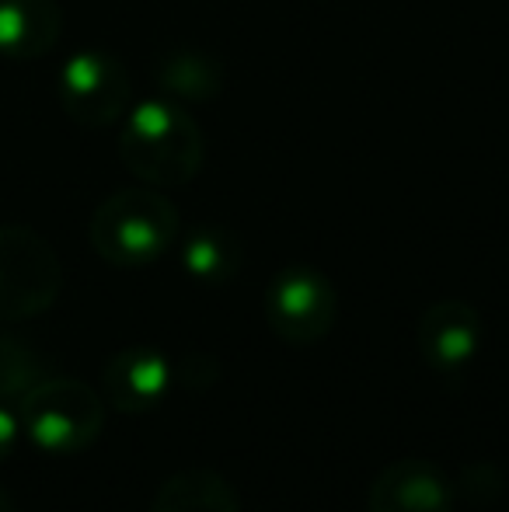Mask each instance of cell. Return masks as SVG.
Here are the masks:
<instances>
[{
    "label": "cell",
    "instance_id": "1",
    "mask_svg": "<svg viewBox=\"0 0 509 512\" xmlns=\"http://www.w3.org/2000/svg\"><path fill=\"white\" fill-rule=\"evenodd\" d=\"M119 157L150 189H178L203 168V129L171 98H143L123 115Z\"/></svg>",
    "mask_w": 509,
    "mask_h": 512
},
{
    "label": "cell",
    "instance_id": "2",
    "mask_svg": "<svg viewBox=\"0 0 509 512\" xmlns=\"http://www.w3.org/2000/svg\"><path fill=\"white\" fill-rule=\"evenodd\" d=\"M182 216L171 199L157 189H123L112 192L91 216V248L116 269H143L164 258L178 244Z\"/></svg>",
    "mask_w": 509,
    "mask_h": 512
},
{
    "label": "cell",
    "instance_id": "3",
    "mask_svg": "<svg viewBox=\"0 0 509 512\" xmlns=\"http://www.w3.org/2000/svg\"><path fill=\"white\" fill-rule=\"evenodd\" d=\"M18 405L21 432L46 453H81L105 429V401L81 380L49 377Z\"/></svg>",
    "mask_w": 509,
    "mask_h": 512
},
{
    "label": "cell",
    "instance_id": "4",
    "mask_svg": "<svg viewBox=\"0 0 509 512\" xmlns=\"http://www.w3.org/2000/svg\"><path fill=\"white\" fill-rule=\"evenodd\" d=\"M63 265L56 248L32 227H0V321H28L60 300Z\"/></svg>",
    "mask_w": 509,
    "mask_h": 512
},
{
    "label": "cell",
    "instance_id": "5",
    "mask_svg": "<svg viewBox=\"0 0 509 512\" xmlns=\"http://www.w3.org/2000/svg\"><path fill=\"white\" fill-rule=\"evenodd\" d=\"M265 321L283 342L314 345L332 331L339 317V297L325 272L311 265H286L265 290Z\"/></svg>",
    "mask_w": 509,
    "mask_h": 512
},
{
    "label": "cell",
    "instance_id": "6",
    "mask_svg": "<svg viewBox=\"0 0 509 512\" xmlns=\"http://www.w3.org/2000/svg\"><path fill=\"white\" fill-rule=\"evenodd\" d=\"M60 108L84 129L116 126L129 112V74L109 53L84 49L74 53L56 74Z\"/></svg>",
    "mask_w": 509,
    "mask_h": 512
},
{
    "label": "cell",
    "instance_id": "7",
    "mask_svg": "<svg viewBox=\"0 0 509 512\" xmlns=\"http://www.w3.org/2000/svg\"><path fill=\"white\" fill-rule=\"evenodd\" d=\"M485 324L464 300H436L419 321V352L440 377H461L478 359Z\"/></svg>",
    "mask_w": 509,
    "mask_h": 512
},
{
    "label": "cell",
    "instance_id": "8",
    "mask_svg": "<svg viewBox=\"0 0 509 512\" xmlns=\"http://www.w3.org/2000/svg\"><path fill=\"white\" fill-rule=\"evenodd\" d=\"M457 488L433 460H394L370 485L367 512H454Z\"/></svg>",
    "mask_w": 509,
    "mask_h": 512
},
{
    "label": "cell",
    "instance_id": "9",
    "mask_svg": "<svg viewBox=\"0 0 509 512\" xmlns=\"http://www.w3.org/2000/svg\"><path fill=\"white\" fill-rule=\"evenodd\" d=\"M171 384H175V366L168 363L161 349H150V345H133V349L116 352L102 373L105 401L126 415L154 411L168 398Z\"/></svg>",
    "mask_w": 509,
    "mask_h": 512
},
{
    "label": "cell",
    "instance_id": "10",
    "mask_svg": "<svg viewBox=\"0 0 509 512\" xmlns=\"http://www.w3.org/2000/svg\"><path fill=\"white\" fill-rule=\"evenodd\" d=\"M63 11L56 0H0V56L28 63L60 42Z\"/></svg>",
    "mask_w": 509,
    "mask_h": 512
},
{
    "label": "cell",
    "instance_id": "11",
    "mask_svg": "<svg viewBox=\"0 0 509 512\" xmlns=\"http://www.w3.org/2000/svg\"><path fill=\"white\" fill-rule=\"evenodd\" d=\"M150 512H241L238 492L210 467H185L157 488Z\"/></svg>",
    "mask_w": 509,
    "mask_h": 512
},
{
    "label": "cell",
    "instance_id": "12",
    "mask_svg": "<svg viewBox=\"0 0 509 512\" xmlns=\"http://www.w3.org/2000/svg\"><path fill=\"white\" fill-rule=\"evenodd\" d=\"M178 258L189 279L203 286L231 283L241 269V241L220 223H203L189 230L178 244Z\"/></svg>",
    "mask_w": 509,
    "mask_h": 512
},
{
    "label": "cell",
    "instance_id": "13",
    "mask_svg": "<svg viewBox=\"0 0 509 512\" xmlns=\"http://www.w3.org/2000/svg\"><path fill=\"white\" fill-rule=\"evenodd\" d=\"M164 98L171 102H213L224 91V63L199 49H171L154 70Z\"/></svg>",
    "mask_w": 509,
    "mask_h": 512
},
{
    "label": "cell",
    "instance_id": "14",
    "mask_svg": "<svg viewBox=\"0 0 509 512\" xmlns=\"http://www.w3.org/2000/svg\"><path fill=\"white\" fill-rule=\"evenodd\" d=\"M49 377L53 366L32 342L0 331V401H21Z\"/></svg>",
    "mask_w": 509,
    "mask_h": 512
},
{
    "label": "cell",
    "instance_id": "15",
    "mask_svg": "<svg viewBox=\"0 0 509 512\" xmlns=\"http://www.w3.org/2000/svg\"><path fill=\"white\" fill-rule=\"evenodd\" d=\"M21 439V418L18 411H11L0 401V464H4L7 457H11V450L18 446Z\"/></svg>",
    "mask_w": 509,
    "mask_h": 512
},
{
    "label": "cell",
    "instance_id": "16",
    "mask_svg": "<svg viewBox=\"0 0 509 512\" xmlns=\"http://www.w3.org/2000/svg\"><path fill=\"white\" fill-rule=\"evenodd\" d=\"M0 512H14V502H11V495L0 488Z\"/></svg>",
    "mask_w": 509,
    "mask_h": 512
}]
</instances>
